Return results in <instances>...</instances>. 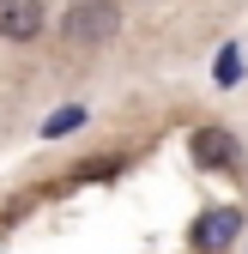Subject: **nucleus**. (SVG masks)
Returning a JSON list of instances; mask_svg holds the SVG:
<instances>
[{"label": "nucleus", "mask_w": 248, "mask_h": 254, "mask_svg": "<svg viewBox=\"0 0 248 254\" xmlns=\"http://www.w3.org/2000/svg\"><path fill=\"white\" fill-rule=\"evenodd\" d=\"M212 79H218V85L230 91V85L242 79V55H236V49H224V55H218V67H212Z\"/></svg>", "instance_id": "6"}, {"label": "nucleus", "mask_w": 248, "mask_h": 254, "mask_svg": "<svg viewBox=\"0 0 248 254\" xmlns=\"http://www.w3.org/2000/svg\"><path fill=\"white\" fill-rule=\"evenodd\" d=\"M115 30H121V6L115 0H73L61 12V43L67 49H103Z\"/></svg>", "instance_id": "1"}, {"label": "nucleus", "mask_w": 248, "mask_h": 254, "mask_svg": "<svg viewBox=\"0 0 248 254\" xmlns=\"http://www.w3.org/2000/svg\"><path fill=\"white\" fill-rule=\"evenodd\" d=\"M43 24H49L43 0H0V37L6 43H37Z\"/></svg>", "instance_id": "2"}, {"label": "nucleus", "mask_w": 248, "mask_h": 254, "mask_svg": "<svg viewBox=\"0 0 248 254\" xmlns=\"http://www.w3.org/2000/svg\"><path fill=\"white\" fill-rule=\"evenodd\" d=\"M115 170H121V157H97V164H79L73 176H85V182H109Z\"/></svg>", "instance_id": "7"}, {"label": "nucleus", "mask_w": 248, "mask_h": 254, "mask_svg": "<svg viewBox=\"0 0 248 254\" xmlns=\"http://www.w3.org/2000/svg\"><path fill=\"white\" fill-rule=\"evenodd\" d=\"M236 230H242V212H236V206H212L200 224H194V248H200V254H218Z\"/></svg>", "instance_id": "4"}, {"label": "nucleus", "mask_w": 248, "mask_h": 254, "mask_svg": "<svg viewBox=\"0 0 248 254\" xmlns=\"http://www.w3.org/2000/svg\"><path fill=\"white\" fill-rule=\"evenodd\" d=\"M194 164H200V170H230V164H236V139H230V127H218V121L194 127Z\"/></svg>", "instance_id": "3"}, {"label": "nucleus", "mask_w": 248, "mask_h": 254, "mask_svg": "<svg viewBox=\"0 0 248 254\" xmlns=\"http://www.w3.org/2000/svg\"><path fill=\"white\" fill-rule=\"evenodd\" d=\"M79 121H85V109H79V103H73V109H55V115H49V127H43V133H49V139H67V133H73V127H79Z\"/></svg>", "instance_id": "5"}]
</instances>
